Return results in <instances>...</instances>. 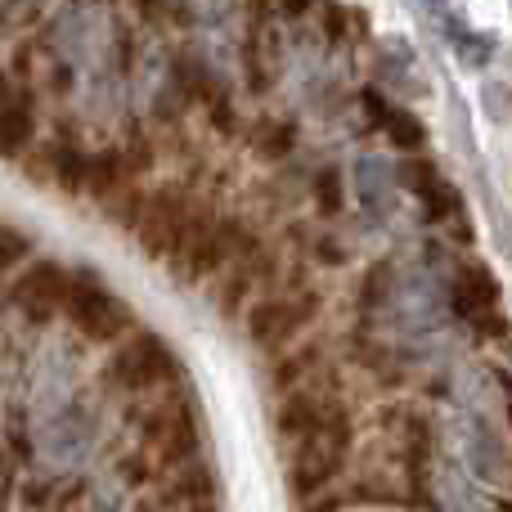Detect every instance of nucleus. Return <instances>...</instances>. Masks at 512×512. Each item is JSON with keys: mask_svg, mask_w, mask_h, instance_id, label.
Listing matches in <instances>:
<instances>
[{"mask_svg": "<svg viewBox=\"0 0 512 512\" xmlns=\"http://www.w3.org/2000/svg\"><path fill=\"white\" fill-rule=\"evenodd\" d=\"M319 297L315 292H292V297H270V301H256L248 310V333L252 342L261 346H283L301 324L315 319Z\"/></svg>", "mask_w": 512, "mask_h": 512, "instance_id": "nucleus-6", "label": "nucleus"}, {"mask_svg": "<svg viewBox=\"0 0 512 512\" xmlns=\"http://www.w3.org/2000/svg\"><path fill=\"white\" fill-rule=\"evenodd\" d=\"M167 373H171V351L162 346V337L135 333L131 342L117 346V355L108 360L104 378L113 382L117 391H149V387H158Z\"/></svg>", "mask_w": 512, "mask_h": 512, "instance_id": "nucleus-3", "label": "nucleus"}, {"mask_svg": "<svg viewBox=\"0 0 512 512\" xmlns=\"http://www.w3.org/2000/svg\"><path fill=\"white\" fill-rule=\"evenodd\" d=\"M292 445H297V454H292V490H297V495L324 490L328 481L337 477V468H342V459H346V445H351L346 409L337 405V400H324L315 427Z\"/></svg>", "mask_w": 512, "mask_h": 512, "instance_id": "nucleus-1", "label": "nucleus"}, {"mask_svg": "<svg viewBox=\"0 0 512 512\" xmlns=\"http://www.w3.org/2000/svg\"><path fill=\"white\" fill-rule=\"evenodd\" d=\"M36 131V117H32V99L27 95H9L5 113H0V158H18V153L32 144Z\"/></svg>", "mask_w": 512, "mask_h": 512, "instance_id": "nucleus-10", "label": "nucleus"}, {"mask_svg": "<svg viewBox=\"0 0 512 512\" xmlns=\"http://www.w3.org/2000/svg\"><path fill=\"white\" fill-rule=\"evenodd\" d=\"M400 180H405L409 194H418L427 203V216H432V221H445V216L459 207V194L445 185L441 171H436L432 162H405V167H400Z\"/></svg>", "mask_w": 512, "mask_h": 512, "instance_id": "nucleus-8", "label": "nucleus"}, {"mask_svg": "<svg viewBox=\"0 0 512 512\" xmlns=\"http://www.w3.org/2000/svg\"><path fill=\"white\" fill-rule=\"evenodd\" d=\"M495 301H499V283L490 279L486 265L459 270V279H454V310H459L463 319H486L490 310H495Z\"/></svg>", "mask_w": 512, "mask_h": 512, "instance_id": "nucleus-9", "label": "nucleus"}, {"mask_svg": "<svg viewBox=\"0 0 512 512\" xmlns=\"http://www.w3.org/2000/svg\"><path fill=\"white\" fill-rule=\"evenodd\" d=\"M63 315L72 319L81 337L90 342H117V337L131 328V310L95 279V274H72L68 283V301H63Z\"/></svg>", "mask_w": 512, "mask_h": 512, "instance_id": "nucleus-2", "label": "nucleus"}, {"mask_svg": "<svg viewBox=\"0 0 512 512\" xmlns=\"http://www.w3.org/2000/svg\"><path fill=\"white\" fill-rule=\"evenodd\" d=\"M189 203L176 194V189H162L153 194L149 203H140L135 212V234H140V248L149 256H171L185 239V225H189Z\"/></svg>", "mask_w": 512, "mask_h": 512, "instance_id": "nucleus-5", "label": "nucleus"}, {"mask_svg": "<svg viewBox=\"0 0 512 512\" xmlns=\"http://www.w3.org/2000/svg\"><path fill=\"white\" fill-rule=\"evenodd\" d=\"M355 185H360V203L369 207L373 216L387 212V176H382L378 158H360V167H355Z\"/></svg>", "mask_w": 512, "mask_h": 512, "instance_id": "nucleus-13", "label": "nucleus"}, {"mask_svg": "<svg viewBox=\"0 0 512 512\" xmlns=\"http://www.w3.org/2000/svg\"><path fill=\"white\" fill-rule=\"evenodd\" d=\"M68 283H72V274L63 270L59 261H32L14 279L9 301H14L32 324H45V319H54L63 310V301H68Z\"/></svg>", "mask_w": 512, "mask_h": 512, "instance_id": "nucleus-4", "label": "nucleus"}, {"mask_svg": "<svg viewBox=\"0 0 512 512\" xmlns=\"http://www.w3.org/2000/svg\"><path fill=\"white\" fill-rule=\"evenodd\" d=\"M194 445H198V427H194V418H189L185 405H162L144 418V450H149L158 463H167V468L180 459H189Z\"/></svg>", "mask_w": 512, "mask_h": 512, "instance_id": "nucleus-7", "label": "nucleus"}, {"mask_svg": "<svg viewBox=\"0 0 512 512\" xmlns=\"http://www.w3.org/2000/svg\"><path fill=\"white\" fill-rule=\"evenodd\" d=\"M32 256V239L18 230H9V225H0V274L18 270V265Z\"/></svg>", "mask_w": 512, "mask_h": 512, "instance_id": "nucleus-14", "label": "nucleus"}, {"mask_svg": "<svg viewBox=\"0 0 512 512\" xmlns=\"http://www.w3.org/2000/svg\"><path fill=\"white\" fill-rule=\"evenodd\" d=\"M189 512H212V508H203V504H194V508H189Z\"/></svg>", "mask_w": 512, "mask_h": 512, "instance_id": "nucleus-22", "label": "nucleus"}, {"mask_svg": "<svg viewBox=\"0 0 512 512\" xmlns=\"http://www.w3.org/2000/svg\"><path fill=\"white\" fill-rule=\"evenodd\" d=\"M315 360H319L315 346H306V351H297L292 360H283V364H279V373H274V378H279V387H297L301 378L310 382V369H315Z\"/></svg>", "mask_w": 512, "mask_h": 512, "instance_id": "nucleus-15", "label": "nucleus"}, {"mask_svg": "<svg viewBox=\"0 0 512 512\" xmlns=\"http://www.w3.org/2000/svg\"><path fill=\"white\" fill-rule=\"evenodd\" d=\"M369 108H373V117H378V122L387 126L391 144H400V149H418V144H423V122H418V117L396 113V108L378 104V95H369Z\"/></svg>", "mask_w": 512, "mask_h": 512, "instance_id": "nucleus-12", "label": "nucleus"}, {"mask_svg": "<svg viewBox=\"0 0 512 512\" xmlns=\"http://www.w3.org/2000/svg\"><path fill=\"white\" fill-rule=\"evenodd\" d=\"M450 36L459 41V54L472 63V68H477V63H486L490 54H495V41H490V36H472V32H463V27H454Z\"/></svg>", "mask_w": 512, "mask_h": 512, "instance_id": "nucleus-16", "label": "nucleus"}, {"mask_svg": "<svg viewBox=\"0 0 512 512\" xmlns=\"http://www.w3.org/2000/svg\"><path fill=\"white\" fill-rule=\"evenodd\" d=\"M504 396H508V414H512V378H504Z\"/></svg>", "mask_w": 512, "mask_h": 512, "instance_id": "nucleus-20", "label": "nucleus"}, {"mask_svg": "<svg viewBox=\"0 0 512 512\" xmlns=\"http://www.w3.org/2000/svg\"><path fill=\"white\" fill-rule=\"evenodd\" d=\"M315 189H319V207H324L328 216L342 212V176H337L333 167L319 171V176H315Z\"/></svg>", "mask_w": 512, "mask_h": 512, "instance_id": "nucleus-17", "label": "nucleus"}, {"mask_svg": "<svg viewBox=\"0 0 512 512\" xmlns=\"http://www.w3.org/2000/svg\"><path fill=\"white\" fill-rule=\"evenodd\" d=\"M319 409H324V400H319V396H310V391H292V396L279 405V418H274V427H279L283 441H301V436L315 427Z\"/></svg>", "mask_w": 512, "mask_h": 512, "instance_id": "nucleus-11", "label": "nucleus"}, {"mask_svg": "<svg viewBox=\"0 0 512 512\" xmlns=\"http://www.w3.org/2000/svg\"><path fill=\"white\" fill-rule=\"evenodd\" d=\"M9 95H14V86H9L5 77H0V113H5V104H9Z\"/></svg>", "mask_w": 512, "mask_h": 512, "instance_id": "nucleus-19", "label": "nucleus"}, {"mask_svg": "<svg viewBox=\"0 0 512 512\" xmlns=\"http://www.w3.org/2000/svg\"><path fill=\"white\" fill-rule=\"evenodd\" d=\"M315 512H337V499H328V504H319Z\"/></svg>", "mask_w": 512, "mask_h": 512, "instance_id": "nucleus-21", "label": "nucleus"}, {"mask_svg": "<svg viewBox=\"0 0 512 512\" xmlns=\"http://www.w3.org/2000/svg\"><path fill=\"white\" fill-rule=\"evenodd\" d=\"M283 9H288V14H306L310 0H283Z\"/></svg>", "mask_w": 512, "mask_h": 512, "instance_id": "nucleus-18", "label": "nucleus"}]
</instances>
